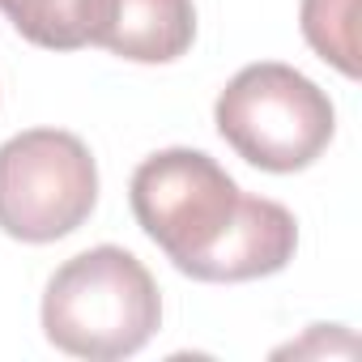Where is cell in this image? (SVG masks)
<instances>
[{
    "label": "cell",
    "mask_w": 362,
    "mask_h": 362,
    "mask_svg": "<svg viewBox=\"0 0 362 362\" xmlns=\"http://www.w3.org/2000/svg\"><path fill=\"white\" fill-rule=\"evenodd\" d=\"M86 47H103L132 64H170L197 39L192 0H77Z\"/></svg>",
    "instance_id": "cell-5"
},
{
    "label": "cell",
    "mask_w": 362,
    "mask_h": 362,
    "mask_svg": "<svg viewBox=\"0 0 362 362\" xmlns=\"http://www.w3.org/2000/svg\"><path fill=\"white\" fill-rule=\"evenodd\" d=\"M98 201V166L81 136L30 128L0 145V230L22 243L73 235Z\"/></svg>",
    "instance_id": "cell-4"
},
{
    "label": "cell",
    "mask_w": 362,
    "mask_h": 362,
    "mask_svg": "<svg viewBox=\"0 0 362 362\" xmlns=\"http://www.w3.org/2000/svg\"><path fill=\"white\" fill-rule=\"evenodd\" d=\"M214 115L222 141L243 162L273 175L311 166L337 132L328 94L298 69L277 60L235 73L230 86L218 94Z\"/></svg>",
    "instance_id": "cell-3"
},
{
    "label": "cell",
    "mask_w": 362,
    "mask_h": 362,
    "mask_svg": "<svg viewBox=\"0 0 362 362\" xmlns=\"http://www.w3.org/2000/svg\"><path fill=\"white\" fill-rule=\"evenodd\" d=\"M136 226L166 260L197 281H252L281 273L298 247L286 205L243 197L235 179L201 149H162L128 184Z\"/></svg>",
    "instance_id": "cell-1"
},
{
    "label": "cell",
    "mask_w": 362,
    "mask_h": 362,
    "mask_svg": "<svg viewBox=\"0 0 362 362\" xmlns=\"http://www.w3.org/2000/svg\"><path fill=\"white\" fill-rule=\"evenodd\" d=\"M158 324V281L132 252L111 243L64 260L43 290V332L73 358H132L149 345Z\"/></svg>",
    "instance_id": "cell-2"
},
{
    "label": "cell",
    "mask_w": 362,
    "mask_h": 362,
    "mask_svg": "<svg viewBox=\"0 0 362 362\" xmlns=\"http://www.w3.org/2000/svg\"><path fill=\"white\" fill-rule=\"evenodd\" d=\"M0 13L35 47H47V52L86 47L77 30V0H0Z\"/></svg>",
    "instance_id": "cell-7"
},
{
    "label": "cell",
    "mask_w": 362,
    "mask_h": 362,
    "mask_svg": "<svg viewBox=\"0 0 362 362\" xmlns=\"http://www.w3.org/2000/svg\"><path fill=\"white\" fill-rule=\"evenodd\" d=\"M303 39L320 60L341 69L345 77H358V0H303Z\"/></svg>",
    "instance_id": "cell-6"
}]
</instances>
